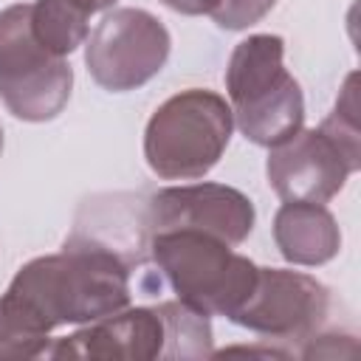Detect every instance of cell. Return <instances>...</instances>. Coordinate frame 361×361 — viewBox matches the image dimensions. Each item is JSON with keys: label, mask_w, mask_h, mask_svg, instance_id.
Listing matches in <instances>:
<instances>
[{"label": "cell", "mask_w": 361, "mask_h": 361, "mask_svg": "<svg viewBox=\"0 0 361 361\" xmlns=\"http://www.w3.org/2000/svg\"><path fill=\"white\" fill-rule=\"evenodd\" d=\"M282 37L251 34L237 42L226 68L234 124L248 141L268 149L302 130L305 121L302 87L282 65Z\"/></svg>", "instance_id": "cell-2"}, {"label": "cell", "mask_w": 361, "mask_h": 361, "mask_svg": "<svg viewBox=\"0 0 361 361\" xmlns=\"http://www.w3.org/2000/svg\"><path fill=\"white\" fill-rule=\"evenodd\" d=\"M45 353H48V333L39 330L31 322V316L3 293L0 296V358H37Z\"/></svg>", "instance_id": "cell-13"}, {"label": "cell", "mask_w": 361, "mask_h": 361, "mask_svg": "<svg viewBox=\"0 0 361 361\" xmlns=\"http://www.w3.org/2000/svg\"><path fill=\"white\" fill-rule=\"evenodd\" d=\"M234 130L228 102L203 87L169 96L147 121L144 158L164 180H197L226 152Z\"/></svg>", "instance_id": "cell-3"}, {"label": "cell", "mask_w": 361, "mask_h": 361, "mask_svg": "<svg viewBox=\"0 0 361 361\" xmlns=\"http://www.w3.org/2000/svg\"><path fill=\"white\" fill-rule=\"evenodd\" d=\"M254 203L226 183L169 186L149 197L144 226L149 234L192 228L212 234L228 245H240L254 228Z\"/></svg>", "instance_id": "cell-8"}, {"label": "cell", "mask_w": 361, "mask_h": 361, "mask_svg": "<svg viewBox=\"0 0 361 361\" xmlns=\"http://www.w3.org/2000/svg\"><path fill=\"white\" fill-rule=\"evenodd\" d=\"M166 353V322L161 307H121L96 319L48 347L51 358H130L149 361Z\"/></svg>", "instance_id": "cell-10"}, {"label": "cell", "mask_w": 361, "mask_h": 361, "mask_svg": "<svg viewBox=\"0 0 361 361\" xmlns=\"http://www.w3.org/2000/svg\"><path fill=\"white\" fill-rule=\"evenodd\" d=\"M330 313V290L302 271L257 268L245 302L228 316L234 324L279 341H307Z\"/></svg>", "instance_id": "cell-7"}, {"label": "cell", "mask_w": 361, "mask_h": 361, "mask_svg": "<svg viewBox=\"0 0 361 361\" xmlns=\"http://www.w3.org/2000/svg\"><path fill=\"white\" fill-rule=\"evenodd\" d=\"M71 65L45 51L28 23V3L0 11V99L23 121H51L71 99Z\"/></svg>", "instance_id": "cell-5"}, {"label": "cell", "mask_w": 361, "mask_h": 361, "mask_svg": "<svg viewBox=\"0 0 361 361\" xmlns=\"http://www.w3.org/2000/svg\"><path fill=\"white\" fill-rule=\"evenodd\" d=\"M276 0H217V6L209 11V17L226 28V31H243L254 23H259Z\"/></svg>", "instance_id": "cell-15"}, {"label": "cell", "mask_w": 361, "mask_h": 361, "mask_svg": "<svg viewBox=\"0 0 361 361\" xmlns=\"http://www.w3.org/2000/svg\"><path fill=\"white\" fill-rule=\"evenodd\" d=\"M274 243L293 265H324L341 248V231L324 203L285 200L274 214Z\"/></svg>", "instance_id": "cell-11"}, {"label": "cell", "mask_w": 361, "mask_h": 361, "mask_svg": "<svg viewBox=\"0 0 361 361\" xmlns=\"http://www.w3.org/2000/svg\"><path fill=\"white\" fill-rule=\"evenodd\" d=\"M166 25L144 8H113L85 45V65L96 85L127 93L147 85L169 56Z\"/></svg>", "instance_id": "cell-6"}, {"label": "cell", "mask_w": 361, "mask_h": 361, "mask_svg": "<svg viewBox=\"0 0 361 361\" xmlns=\"http://www.w3.org/2000/svg\"><path fill=\"white\" fill-rule=\"evenodd\" d=\"M90 14H96L93 0H34L28 3V23L34 39L56 54L68 56L87 39Z\"/></svg>", "instance_id": "cell-12"}, {"label": "cell", "mask_w": 361, "mask_h": 361, "mask_svg": "<svg viewBox=\"0 0 361 361\" xmlns=\"http://www.w3.org/2000/svg\"><path fill=\"white\" fill-rule=\"evenodd\" d=\"M0 152H3V130H0Z\"/></svg>", "instance_id": "cell-18"}, {"label": "cell", "mask_w": 361, "mask_h": 361, "mask_svg": "<svg viewBox=\"0 0 361 361\" xmlns=\"http://www.w3.org/2000/svg\"><path fill=\"white\" fill-rule=\"evenodd\" d=\"M147 248L178 299L206 316L228 319L257 282V265L248 257L203 231H155Z\"/></svg>", "instance_id": "cell-4"}, {"label": "cell", "mask_w": 361, "mask_h": 361, "mask_svg": "<svg viewBox=\"0 0 361 361\" xmlns=\"http://www.w3.org/2000/svg\"><path fill=\"white\" fill-rule=\"evenodd\" d=\"M164 6H169L172 11H180V14H189V17H197V14H209L217 0H161Z\"/></svg>", "instance_id": "cell-16"}, {"label": "cell", "mask_w": 361, "mask_h": 361, "mask_svg": "<svg viewBox=\"0 0 361 361\" xmlns=\"http://www.w3.org/2000/svg\"><path fill=\"white\" fill-rule=\"evenodd\" d=\"M355 73L347 76V85L341 90V99L336 102L333 113L322 121V130L338 144V149L347 155L353 169H361V127H358V102H355Z\"/></svg>", "instance_id": "cell-14"}, {"label": "cell", "mask_w": 361, "mask_h": 361, "mask_svg": "<svg viewBox=\"0 0 361 361\" xmlns=\"http://www.w3.org/2000/svg\"><path fill=\"white\" fill-rule=\"evenodd\" d=\"M93 3H96V11H104V8H110L116 0H93Z\"/></svg>", "instance_id": "cell-17"}, {"label": "cell", "mask_w": 361, "mask_h": 361, "mask_svg": "<svg viewBox=\"0 0 361 361\" xmlns=\"http://www.w3.org/2000/svg\"><path fill=\"white\" fill-rule=\"evenodd\" d=\"M268 183L282 200L327 203L355 172L338 144L322 130H296L268 152Z\"/></svg>", "instance_id": "cell-9"}, {"label": "cell", "mask_w": 361, "mask_h": 361, "mask_svg": "<svg viewBox=\"0 0 361 361\" xmlns=\"http://www.w3.org/2000/svg\"><path fill=\"white\" fill-rule=\"evenodd\" d=\"M6 296L45 333L90 324L130 305V262L104 243L71 240L59 254L25 262Z\"/></svg>", "instance_id": "cell-1"}]
</instances>
